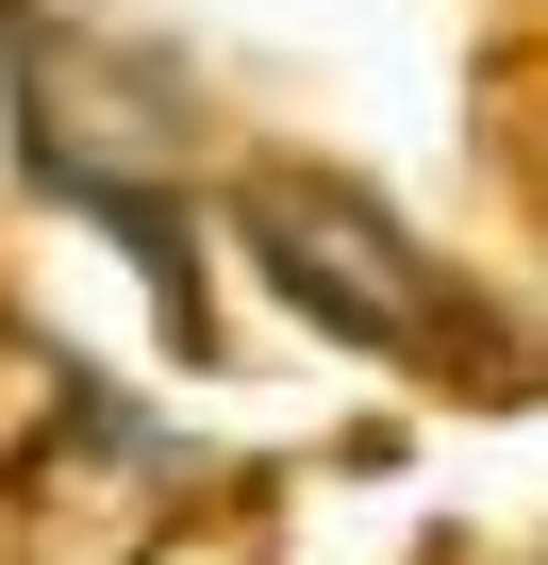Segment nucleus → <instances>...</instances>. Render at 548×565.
I'll return each instance as SVG.
<instances>
[{
	"mask_svg": "<svg viewBox=\"0 0 548 565\" xmlns=\"http://www.w3.org/2000/svg\"><path fill=\"white\" fill-rule=\"evenodd\" d=\"M233 233H249V266L283 282V300L333 333V350H383V366H449L465 399H531V350H498L482 333V300L383 216V200H350V183H249L233 200Z\"/></svg>",
	"mask_w": 548,
	"mask_h": 565,
	"instance_id": "f257e3e1",
	"label": "nucleus"
}]
</instances>
